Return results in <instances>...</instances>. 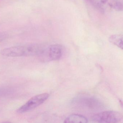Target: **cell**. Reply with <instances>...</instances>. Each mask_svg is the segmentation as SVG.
Returning a JSON list of instances; mask_svg holds the SVG:
<instances>
[{"instance_id":"6da1fadb","label":"cell","mask_w":123,"mask_h":123,"mask_svg":"<svg viewBox=\"0 0 123 123\" xmlns=\"http://www.w3.org/2000/svg\"><path fill=\"white\" fill-rule=\"evenodd\" d=\"M44 50L38 44H31L6 48L2 50L1 54L5 56L10 57L28 56L40 55Z\"/></svg>"},{"instance_id":"7a4b0ae2","label":"cell","mask_w":123,"mask_h":123,"mask_svg":"<svg viewBox=\"0 0 123 123\" xmlns=\"http://www.w3.org/2000/svg\"><path fill=\"white\" fill-rule=\"evenodd\" d=\"M49 96V94L47 93L36 95L19 108L17 110V112L22 114L31 111L44 103L48 99Z\"/></svg>"},{"instance_id":"3957f363","label":"cell","mask_w":123,"mask_h":123,"mask_svg":"<svg viewBox=\"0 0 123 123\" xmlns=\"http://www.w3.org/2000/svg\"><path fill=\"white\" fill-rule=\"evenodd\" d=\"M122 115L118 111H108L95 114L92 117V119L98 123H117L122 119Z\"/></svg>"},{"instance_id":"277c9868","label":"cell","mask_w":123,"mask_h":123,"mask_svg":"<svg viewBox=\"0 0 123 123\" xmlns=\"http://www.w3.org/2000/svg\"><path fill=\"white\" fill-rule=\"evenodd\" d=\"M74 101L78 105L92 109H97L102 106L101 103L97 98L88 96H78L74 99Z\"/></svg>"},{"instance_id":"5b68a950","label":"cell","mask_w":123,"mask_h":123,"mask_svg":"<svg viewBox=\"0 0 123 123\" xmlns=\"http://www.w3.org/2000/svg\"><path fill=\"white\" fill-rule=\"evenodd\" d=\"M62 47L58 44H53L49 47L48 49V57L49 60H57L62 55Z\"/></svg>"},{"instance_id":"8992f818","label":"cell","mask_w":123,"mask_h":123,"mask_svg":"<svg viewBox=\"0 0 123 123\" xmlns=\"http://www.w3.org/2000/svg\"><path fill=\"white\" fill-rule=\"evenodd\" d=\"M87 119L83 116L77 114H73L65 119L64 123H87Z\"/></svg>"},{"instance_id":"52a82bcc","label":"cell","mask_w":123,"mask_h":123,"mask_svg":"<svg viewBox=\"0 0 123 123\" xmlns=\"http://www.w3.org/2000/svg\"><path fill=\"white\" fill-rule=\"evenodd\" d=\"M109 40L111 43H113L119 48L123 49V36L121 35H112L110 36Z\"/></svg>"},{"instance_id":"ba28073f","label":"cell","mask_w":123,"mask_h":123,"mask_svg":"<svg viewBox=\"0 0 123 123\" xmlns=\"http://www.w3.org/2000/svg\"><path fill=\"white\" fill-rule=\"evenodd\" d=\"M110 5L111 7L117 11H121L123 10L122 3L117 0H113L111 3H110Z\"/></svg>"},{"instance_id":"9c48e42d","label":"cell","mask_w":123,"mask_h":123,"mask_svg":"<svg viewBox=\"0 0 123 123\" xmlns=\"http://www.w3.org/2000/svg\"><path fill=\"white\" fill-rule=\"evenodd\" d=\"M8 36L7 34L5 32H0V42L6 39Z\"/></svg>"},{"instance_id":"30bf717a","label":"cell","mask_w":123,"mask_h":123,"mask_svg":"<svg viewBox=\"0 0 123 123\" xmlns=\"http://www.w3.org/2000/svg\"><path fill=\"white\" fill-rule=\"evenodd\" d=\"M107 0H101V2L102 3H105L107 2Z\"/></svg>"},{"instance_id":"8fae6325","label":"cell","mask_w":123,"mask_h":123,"mask_svg":"<svg viewBox=\"0 0 123 123\" xmlns=\"http://www.w3.org/2000/svg\"></svg>"}]
</instances>
